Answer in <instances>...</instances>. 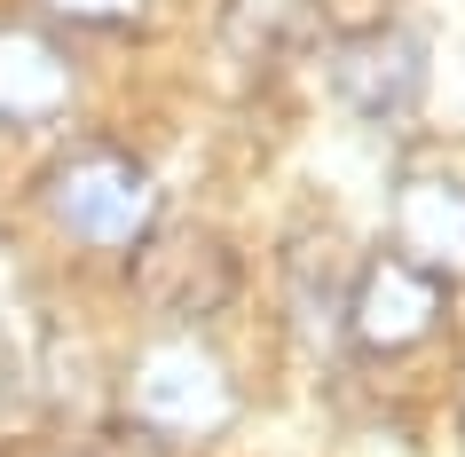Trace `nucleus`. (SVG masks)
I'll use <instances>...</instances> for the list:
<instances>
[{
	"mask_svg": "<svg viewBox=\"0 0 465 457\" xmlns=\"http://www.w3.org/2000/svg\"><path fill=\"white\" fill-rule=\"evenodd\" d=\"M394 253L434 276L465 268V174L418 166L394 182Z\"/></svg>",
	"mask_w": 465,
	"mask_h": 457,
	"instance_id": "nucleus-6",
	"label": "nucleus"
},
{
	"mask_svg": "<svg viewBox=\"0 0 465 457\" xmlns=\"http://www.w3.org/2000/svg\"><path fill=\"white\" fill-rule=\"evenodd\" d=\"M40 8L79 32H143V16H150V0H40Z\"/></svg>",
	"mask_w": 465,
	"mask_h": 457,
	"instance_id": "nucleus-9",
	"label": "nucleus"
},
{
	"mask_svg": "<svg viewBox=\"0 0 465 457\" xmlns=\"http://www.w3.org/2000/svg\"><path fill=\"white\" fill-rule=\"evenodd\" d=\"M0 394H8V371H0Z\"/></svg>",
	"mask_w": 465,
	"mask_h": 457,
	"instance_id": "nucleus-11",
	"label": "nucleus"
},
{
	"mask_svg": "<svg viewBox=\"0 0 465 457\" xmlns=\"http://www.w3.org/2000/svg\"><path fill=\"white\" fill-rule=\"evenodd\" d=\"M221 40L245 64H292L316 40V8L308 0H229L221 8Z\"/></svg>",
	"mask_w": 465,
	"mask_h": 457,
	"instance_id": "nucleus-8",
	"label": "nucleus"
},
{
	"mask_svg": "<svg viewBox=\"0 0 465 457\" xmlns=\"http://www.w3.org/2000/svg\"><path fill=\"white\" fill-rule=\"evenodd\" d=\"M237 418V386L197 339H158L126 371V426L150 442H213Z\"/></svg>",
	"mask_w": 465,
	"mask_h": 457,
	"instance_id": "nucleus-4",
	"label": "nucleus"
},
{
	"mask_svg": "<svg viewBox=\"0 0 465 457\" xmlns=\"http://www.w3.org/2000/svg\"><path fill=\"white\" fill-rule=\"evenodd\" d=\"M458 442H465V418H458Z\"/></svg>",
	"mask_w": 465,
	"mask_h": 457,
	"instance_id": "nucleus-12",
	"label": "nucleus"
},
{
	"mask_svg": "<svg viewBox=\"0 0 465 457\" xmlns=\"http://www.w3.org/2000/svg\"><path fill=\"white\" fill-rule=\"evenodd\" d=\"M40 205L72 244H95V253H134L150 221H158V182L134 150L119 143H79L64 150L40 182Z\"/></svg>",
	"mask_w": 465,
	"mask_h": 457,
	"instance_id": "nucleus-1",
	"label": "nucleus"
},
{
	"mask_svg": "<svg viewBox=\"0 0 465 457\" xmlns=\"http://www.w3.org/2000/svg\"><path fill=\"white\" fill-rule=\"evenodd\" d=\"M8 457H103L95 442H16Z\"/></svg>",
	"mask_w": 465,
	"mask_h": 457,
	"instance_id": "nucleus-10",
	"label": "nucleus"
},
{
	"mask_svg": "<svg viewBox=\"0 0 465 457\" xmlns=\"http://www.w3.org/2000/svg\"><path fill=\"white\" fill-rule=\"evenodd\" d=\"M323 72H331L340 111L387 126V119H411L418 103H426L434 48H426V32H418V25H371V32L331 40V64H323Z\"/></svg>",
	"mask_w": 465,
	"mask_h": 457,
	"instance_id": "nucleus-5",
	"label": "nucleus"
},
{
	"mask_svg": "<svg viewBox=\"0 0 465 457\" xmlns=\"http://www.w3.org/2000/svg\"><path fill=\"white\" fill-rule=\"evenodd\" d=\"M126 284L166 323H213L221 308H237L245 261L205 221H150L143 237H134V253H126Z\"/></svg>",
	"mask_w": 465,
	"mask_h": 457,
	"instance_id": "nucleus-2",
	"label": "nucleus"
},
{
	"mask_svg": "<svg viewBox=\"0 0 465 457\" xmlns=\"http://www.w3.org/2000/svg\"><path fill=\"white\" fill-rule=\"evenodd\" d=\"M441 315H450V276L402 261L394 244L347 268L340 332H347V347H355V355H371V363L411 355V347H426V339L441 332Z\"/></svg>",
	"mask_w": 465,
	"mask_h": 457,
	"instance_id": "nucleus-3",
	"label": "nucleus"
},
{
	"mask_svg": "<svg viewBox=\"0 0 465 457\" xmlns=\"http://www.w3.org/2000/svg\"><path fill=\"white\" fill-rule=\"evenodd\" d=\"M79 72L40 25H0V126H40L72 103Z\"/></svg>",
	"mask_w": 465,
	"mask_h": 457,
	"instance_id": "nucleus-7",
	"label": "nucleus"
}]
</instances>
